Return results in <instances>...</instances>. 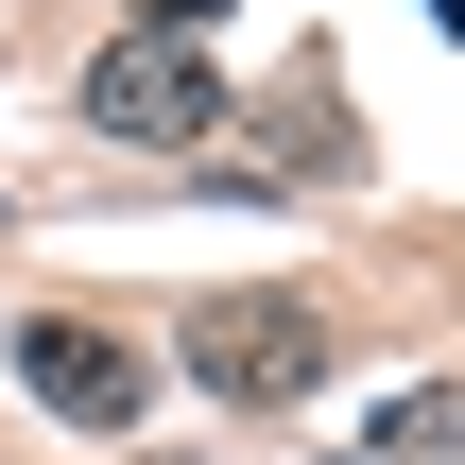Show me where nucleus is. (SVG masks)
I'll return each mask as SVG.
<instances>
[{"mask_svg": "<svg viewBox=\"0 0 465 465\" xmlns=\"http://www.w3.org/2000/svg\"><path fill=\"white\" fill-rule=\"evenodd\" d=\"M449 431H465V397H431V380H414V397L380 414V449H362V465H414V449H449Z\"/></svg>", "mask_w": 465, "mask_h": 465, "instance_id": "20e7f679", "label": "nucleus"}, {"mask_svg": "<svg viewBox=\"0 0 465 465\" xmlns=\"http://www.w3.org/2000/svg\"><path fill=\"white\" fill-rule=\"evenodd\" d=\"M190 380L242 397V414H293V397L328 380V311H311V293H207V311H190Z\"/></svg>", "mask_w": 465, "mask_h": 465, "instance_id": "f257e3e1", "label": "nucleus"}, {"mask_svg": "<svg viewBox=\"0 0 465 465\" xmlns=\"http://www.w3.org/2000/svg\"><path fill=\"white\" fill-rule=\"evenodd\" d=\"M17 380H35V414H69V431H138V414H155V362H138L104 311H35V328H17Z\"/></svg>", "mask_w": 465, "mask_h": 465, "instance_id": "7ed1b4c3", "label": "nucleus"}, {"mask_svg": "<svg viewBox=\"0 0 465 465\" xmlns=\"http://www.w3.org/2000/svg\"><path fill=\"white\" fill-rule=\"evenodd\" d=\"M121 17H138V35H207L224 0H121Z\"/></svg>", "mask_w": 465, "mask_h": 465, "instance_id": "39448f33", "label": "nucleus"}, {"mask_svg": "<svg viewBox=\"0 0 465 465\" xmlns=\"http://www.w3.org/2000/svg\"><path fill=\"white\" fill-rule=\"evenodd\" d=\"M207 121H224V69H207L190 35H138V17H121V52L86 69V138H138V155H190Z\"/></svg>", "mask_w": 465, "mask_h": 465, "instance_id": "f03ea898", "label": "nucleus"}]
</instances>
